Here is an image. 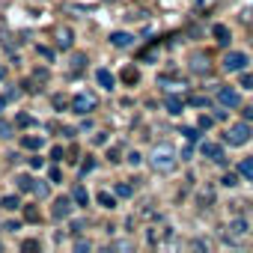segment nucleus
I'll return each instance as SVG.
<instances>
[{
    "mask_svg": "<svg viewBox=\"0 0 253 253\" xmlns=\"http://www.w3.org/2000/svg\"><path fill=\"white\" fill-rule=\"evenodd\" d=\"M84 66H86V57H84V54H75V57H72V72H81Z\"/></svg>",
    "mask_w": 253,
    "mask_h": 253,
    "instance_id": "obj_23",
    "label": "nucleus"
},
{
    "mask_svg": "<svg viewBox=\"0 0 253 253\" xmlns=\"http://www.w3.org/2000/svg\"><path fill=\"white\" fill-rule=\"evenodd\" d=\"M250 137H253V131H250V122H247V119H241V122L229 125V131L223 134V140H226L229 146H244Z\"/></svg>",
    "mask_w": 253,
    "mask_h": 253,
    "instance_id": "obj_2",
    "label": "nucleus"
},
{
    "mask_svg": "<svg viewBox=\"0 0 253 253\" xmlns=\"http://www.w3.org/2000/svg\"><path fill=\"white\" fill-rule=\"evenodd\" d=\"M33 194H36L39 200H48V194H51V191H48V182H42V179L33 182Z\"/></svg>",
    "mask_w": 253,
    "mask_h": 253,
    "instance_id": "obj_19",
    "label": "nucleus"
},
{
    "mask_svg": "<svg viewBox=\"0 0 253 253\" xmlns=\"http://www.w3.org/2000/svg\"><path fill=\"white\" fill-rule=\"evenodd\" d=\"M131 194H134V188H131L128 182H119V185H116V197H131Z\"/></svg>",
    "mask_w": 253,
    "mask_h": 253,
    "instance_id": "obj_22",
    "label": "nucleus"
},
{
    "mask_svg": "<svg viewBox=\"0 0 253 253\" xmlns=\"http://www.w3.org/2000/svg\"><path fill=\"white\" fill-rule=\"evenodd\" d=\"M110 45L113 48H131L134 45V36L125 33V30H116V33H110Z\"/></svg>",
    "mask_w": 253,
    "mask_h": 253,
    "instance_id": "obj_9",
    "label": "nucleus"
},
{
    "mask_svg": "<svg viewBox=\"0 0 253 253\" xmlns=\"http://www.w3.org/2000/svg\"><path fill=\"white\" fill-rule=\"evenodd\" d=\"M200 152L209 158V161H214V164H223L226 158H223V149L217 146V143H200Z\"/></svg>",
    "mask_w": 253,
    "mask_h": 253,
    "instance_id": "obj_7",
    "label": "nucleus"
},
{
    "mask_svg": "<svg viewBox=\"0 0 253 253\" xmlns=\"http://www.w3.org/2000/svg\"><path fill=\"white\" fill-rule=\"evenodd\" d=\"M21 146H24V149H36V152H39V149L45 146V137H42V134H39V137H36V134H27V137H21Z\"/></svg>",
    "mask_w": 253,
    "mask_h": 253,
    "instance_id": "obj_15",
    "label": "nucleus"
},
{
    "mask_svg": "<svg viewBox=\"0 0 253 253\" xmlns=\"http://www.w3.org/2000/svg\"><path fill=\"white\" fill-rule=\"evenodd\" d=\"M191 104H194V107H206V104H209V101H206V98H203V95H191Z\"/></svg>",
    "mask_w": 253,
    "mask_h": 253,
    "instance_id": "obj_35",
    "label": "nucleus"
},
{
    "mask_svg": "<svg viewBox=\"0 0 253 253\" xmlns=\"http://www.w3.org/2000/svg\"><path fill=\"white\" fill-rule=\"evenodd\" d=\"M95 107H98V98L92 92H78L72 98V113H78V116H89Z\"/></svg>",
    "mask_w": 253,
    "mask_h": 253,
    "instance_id": "obj_4",
    "label": "nucleus"
},
{
    "mask_svg": "<svg viewBox=\"0 0 253 253\" xmlns=\"http://www.w3.org/2000/svg\"><path fill=\"white\" fill-rule=\"evenodd\" d=\"M0 209L15 211V209H21V200H18V197H3V200H0Z\"/></svg>",
    "mask_w": 253,
    "mask_h": 253,
    "instance_id": "obj_17",
    "label": "nucleus"
},
{
    "mask_svg": "<svg viewBox=\"0 0 253 253\" xmlns=\"http://www.w3.org/2000/svg\"><path fill=\"white\" fill-rule=\"evenodd\" d=\"M214 39H217V45H229V30L223 24H217L214 27Z\"/></svg>",
    "mask_w": 253,
    "mask_h": 253,
    "instance_id": "obj_18",
    "label": "nucleus"
},
{
    "mask_svg": "<svg viewBox=\"0 0 253 253\" xmlns=\"http://www.w3.org/2000/svg\"><path fill=\"white\" fill-rule=\"evenodd\" d=\"M191 72H197V75H209V72H211L209 57H206V54H194V57H191Z\"/></svg>",
    "mask_w": 253,
    "mask_h": 253,
    "instance_id": "obj_10",
    "label": "nucleus"
},
{
    "mask_svg": "<svg viewBox=\"0 0 253 253\" xmlns=\"http://www.w3.org/2000/svg\"><path fill=\"white\" fill-rule=\"evenodd\" d=\"M3 229H6V232H15V229H21V223H18V220H9V223H3Z\"/></svg>",
    "mask_w": 253,
    "mask_h": 253,
    "instance_id": "obj_38",
    "label": "nucleus"
},
{
    "mask_svg": "<svg viewBox=\"0 0 253 253\" xmlns=\"http://www.w3.org/2000/svg\"><path fill=\"white\" fill-rule=\"evenodd\" d=\"M24 217H27L30 223H36V220H39V209H33V206H27V209H24Z\"/></svg>",
    "mask_w": 253,
    "mask_h": 253,
    "instance_id": "obj_26",
    "label": "nucleus"
},
{
    "mask_svg": "<svg viewBox=\"0 0 253 253\" xmlns=\"http://www.w3.org/2000/svg\"><path fill=\"white\" fill-rule=\"evenodd\" d=\"M51 182H60V167H51Z\"/></svg>",
    "mask_w": 253,
    "mask_h": 253,
    "instance_id": "obj_46",
    "label": "nucleus"
},
{
    "mask_svg": "<svg viewBox=\"0 0 253 253\" xmlns=\"http://www.w3.org/2000/svg\"><path fill=\"white\" fill-rule=\"evenodd\" d=\"M72 200H75L78 206H89V194H86V188H84V185H78V188L72 191Z\"/></svg>",
    "mask_w": 253,
    "mask_h": 253,
    "instance_id": "obj_16",
    "label": "nucleus"
},
{
    "mask_svg": "<svg viewBox=\"0 0 253 253\" xmlns=\"http://www.w3.org/2000/svg\"><path fill=\"white\" fill-rule=\"evenodd\" d=\"M3 107H6V98H3V95H0V110H3Z\"/></svg>",
    "mask_w": 253,
    "mask_h": 253,
    "instance_id": "obj_48",
    "label": "nucleus"
},
{
    "mask_svg": "<svg viewBox=\"0 0 253 253\" xmlns=\"http://www.w3.org/2000/svg\"><path fill=\"white\" fill-rule=\"evenodd\" d=\"M164 107H167L170 116H179V113L185 110V101H182L179 95H167V98H164Z\"/></svg>",
    "mask_w": 253,
    "mask_h": 253,
    "instance_id": "obj_11",
    "label": "nucleus"
},
{
    "mask_svg": "<svg viewBox=\"0 0 253 253\" xmlns=\"http://www.w3.org/2000/svg\"><path fill=\"white\" fill-rule=\"evenodd\" d=\"M182 134H185V140H191V143L200 140V131H197V128H182Z\"/></svg>",
    "mask_w": 253,
    "mask_h": 253,
    "instance_id": "obj_25",
    "label": "nucleus"
},
{
    "mask_svg": "<svg viewBox=\"0 0 253 253\" xmlns=\"http://www.w3.org/2000/svg\"><path fill=\"white\" fill-rule=\"evenodd\" d=\"M95 81H98V86H104V89H113V86H116V78H113L107 69H98V72H95Z\"/></svg>",
    "mask_w": 253,
    "mask_h": 253,
    "instance_id": "obj_14",
    "label": "nucleus"
},
{
    "mask_svg": "<svg viewBox=\"0 0 253 253\" xmlns=\"http://www.w3.org/2000/svg\"><path fill=\"white\" fill-rule=\"evenodd\" d=\"M72 42H75V39H72V30H69V27H60V30H57V48L69 51V48H72Z\"/></svg>",
    "mask_w": 253,
    "mask_h": 253,
    "instance_id": "obj_13",
    "label": "nucleus"
},
{
    "mask_svg": "<svg viewBox=\"0 0 253 253\" xmlns=\"http://www.w3.org/2000/svg\"><path fill=\"white\" fill-rule=\"evenodd\" d=\"M3 78H6V69H3V66H0V81H3Z\"/></svg>",
    "mask_w": 253,
    "mask_h": 253,
    "instance_id": "obj_49",
    "label": "nucleus"
},
{
    "mask_svg": "<svg viewBox=\"0 0 253 253\" xmlns=\"http://www.w3.org/2000/svg\"><path fill=\"white\" fill-rule=\"evenodd\" d=\"M39 57L51 63V60H54V51H51V48H45V45H39Z\"/></svg>",
    "mask_w": 253,
    "mask_h": 253,
    "instance_id": "obj_29",
    "label": "nucleus"
},
{
    "mask_svg": "<svg viewBox=\"0 0 253 253\" xmlns=\"http://www.w3.org/2000/svg\"><path fill=\"white\" fill-rule=\"evenodd\" d=\"M113 247H116V250H131V244H128V241H116Z\"/></svg>",
    "mask_w": 253,
    "mask_h": 253,
    "instance_id": "obj_44",
    "label": "nucleus"
},
{
    "mask_svg": "<svg viewBox=\"0 0 253 253\" xmlns=\"http://www.w3.org/2000/svg\"><path fill=\"white\" fill-rule=\"evenodd\" d=\"M12 131H15V128H12V125H9L6 119H0V137H3V140H6V137H12Z\"/></svg>",
    "mask_w": 253,
    "mask_h": 253,
    "instance_id": "obj_24",
    "label": "nucleus"
},
{
    "mask_svg": "<svg viewBox=\"0 0 253 253\" xmlns=\"http://www.w3.org/2000/svg\"><path fill=\"white\" fill-rule=\"evenodd\" d=\"M72 232H75V235L84 232V220H75V223H72Z\"/></svg>",
    "mask_w": 253,
    "mask_h": 253,
    "instance_id": "obj_43",
    "label": "nucleus"
},
{
    "mask_svg": "<svg viewBox=\"0 0 253 253\" xmlns=\"http://www.w3.org/2000/svg\"><path fill=\"white\" fill-rule=\"evenodd\" d=\"M30 167H33V170H42V167H45V158L33 155V158H30Z\"/></svg>",
    "mask_w": 253,
    "mask_h": 253,
    "instance_id": "obj_31",
    "label": "nucleus"
},
{
    "mask_svg": "<svg viewBox=\"0 0 253 253\" xmlns=\"http://www.w3.org/2000/svg\"><path fill=\"white\" fill-rule=\"evenodd\" d=\"M18 125H21V128H27V125H33V119L27 113H18Z\"/></svg>",
    "mask_w": 253,
    "mask_h": 253,
    "instance_id": "obj_34",
    "label": "nucleus"
},
{
    "mask_svg": "<svg viewBox=\"0 0 253 253\" xmlns=\"http://www.w3.org/2000/svg\"><path fill=\"white\" fill-rule=\"evenodd\" d=\"M92 167H95V161H92V158H86V161L81 164V173L86 176V173H92Z\"/></svg>",
    "mask_w": 253,
    "mask_h": 253,
    "instance_id": "obj_32",
    "label": "nucleus"
},
{
    "mask_svg": "<svg viewBox=\"0 0 253 253\" xmlns=\"http://www.w3.org/2000/svg\"><path fill=\"white\" fill-rule=\"evenodd\" d=\"M140 161H143V158H140V152H128V164H131V167H137Z\"/></svg>",
    "mask_w": 253,
    "mask_h": 253,
    "instance_id": "obj_36",
    "label": "nucleus"
},
{
    "mask_svg": "<svg viewBox=\"0 0 253 253\" xmlns=\"http://www.w3.org/2000/svg\"><path fill=\"white\" fill-rule=\"evenodd\" d=\"M211 122H214L211 116H200V128H211Z\"/></svg>",
    "mask_w": 253,
    "mask_h": 253,
    "instance_id": "obj_39",
    "label": "nucleus"
},
{
    "mask_svg": "<svg viewBox=\"0 0 253 253\" xmlns=\"http://www.w3.org/2000/svg\"><path fill=\"white\" fill-rule=\"evenodd\" d=\"M92 143H98V146H101V143H107V134H104V131H98V134L92 137Z\"/></svg>",
    "mask_w": 253,
    "mask_h": 253,
    "instance_id": "obj_40",
    "label": "nucleus"
},
{
    "mask_svg": "<svg viewBox=\"0 0 253 253\" xmlns=\"http://www.w3.org/2000/svg\"><path fill=\"white\" fill-rule=\"evenodd\" d=\"M217 104H220V107H229V110H232V107H241V95H238L232 86H220V89H217Z\"/></svg>",
    "mask_w": 253,
    "mask_h": 253,
    "instance_id": "obj_6",
    "label": "nucleus"
},
{
    "mask_svg": "<svg viewBox=\"0 0 253 253\" xmlns=\"http://www.w3.org/2000/svg\"><path fill=\"white\" fill-rule=\"evenodd\" d=\"M191 155H194V143H191V140H188V146H185V149H182V158H185V161H188V158H191Z\"/></svg>",
    "mask_w": 253,
    "mask_h": 253,
    "instance_id": "obj_37",
    "label": "nucleus"
},
{
    "mask_svg": "<svg viewBox=\"0 0 253 253\" xmlns=\"http://www.w3.org/2000/svg\"><path fill=\"white\" fill-rule=\"evenodd\" d=\"M244 119H247V122H253V104H250V107H244Z\"/></svg>",
    "mask_w": 253,
    "mask_h": 253,
    "instance_id": "obj_47",
    "label": "nucleus"
},
{
    "mask_svg": "<svg viewBox=\"0 0 253 253\" xmlns=\"http://www.w3.org/2000/svg\"><path fill=\"white\" fill-rule=\"evenodd\" d=\"M89 247H92L89 241H78V244H75V250H78V253H84V250H89Z\"/></svg>",
    "mask_w": 253,
    "mask_h": 253,
    "instance_id": "obj_42",
    "label": "nucleus"
},
{
    "mask_svg": "<svg viewBox=\"0 0 253 253\" xmlns=\"http://www.w3.org/2000/svg\"><path fill=\"white\" fill-rule=\"evenodd\" d=\"M122 81H128V84H134V81H137V72H134V69H125V72H122Z\"/></svg>",
    "mask_w": 253,
    "mask_h": 253,
    "instance_id": "obj_30",
    "label": "nucleus"
},
{
    "mask_svg": "<svg viewBox=\"0 0 253 253\" xmlns=\"http://www.w3.org/2000/svg\"><path fill=\"white\" fill-rule=\"evenodd\" d=\"M21 250H39V241H36V238H27V241L21 244Z\"/></svg>",
    "mask_w": 253,
    "mask_h": 253,
    "instance_id": "obj_33",
    "label": "nucleus"
},
{
    "mask_svg": "<svg viewBox=\"0 0 253 253\" xmlns=\"http://www.w3.org/2000/svg\"><path fill=\"white\" fill-rule=\"evenodd\" d=\"M247 54L244 51H229V54H223V60H220V69L223 72H229V75H241L244 69H247Z\"/></svg>",
    "mask_w": 253,
    "mask_h": 253,
    "instance_id": "obj_3",
    "label": "nucleus"
},
{
    "mask_svg": "<svg viewBox=\"0 0 253 253\" xmlns=\"http://www.w3.org/2000/svg\"><path fill=\"white\" fill-rule=\"evenodd\" d=\"M241 89H253V72H244L241 75Z\"/></svg>",
    "mask_w": 253,
    "mask_h": 253,
    "instance_id": "obj_27",
    "label": "nucleus"
},
{
    "mask_svg": "<svg viewBox=\"0 0 253 253\" xmlns=\"http://www.w3.org/2000/svg\"><path fill=\"white\" fill-rule=\"evenodd\" d=\"M149 164H152V170H158V173H170V170L176 167V149H173L170 143H158V146L149 152Z\"/></svg>",
    "mask_w": 253,
    "mask_h": 253,
    "instance_id": "obj_1",
    "label": "nucleus"
},
{
    "mask_svg": "<svg viewBox=\"0 0 253 253\" xmlns=\"http://www.w3.org/2000/svg\"><path fill=\"white\" fill-rule=\"evenodd\" d=\"M72 203H75L72 197H60V200L54 203V209H51V214H54L57 220H63V217H69V214H72Z\"/></svg>",
    "mask_w": 253,
    "mask_h": 253,
    "instance_id": "obj_8",
    "label": "nucleus"
},
{
    "mask_svg": "<svg viewBox=\"0 0 253 253\" xmlns=\"http://www.w3.org/2000/svg\"><path fill=\"white\" fill-rule=\"evenodd\" d=\"M238 179H241V176H238V173H235V176H232V173H229V176H223V179H220V182H223V185H226V188H235V185H238Z\"/></svg>",
    "mask_w": 253,
    "mask_h": 253,
    "instance_id": "obj_28",
    "label": "nucleus"
},
{
    "mask_svg": "<svg viewBox=\"0 0 253 253\" xmlns=\"http://www.w3.org/2000/svg\"><path fill=\"white\" fill-rule=\"evenodd\" d=\"M244 235H247V220H244V217H235V220L226 226V241H229V244H241Z\"/></svg>",
    "mask_w": 253,
    "mask_h": 253,
    "instance_id": "obj_5",
    "label": "nucleus"
},
{
    "mask_svg": "<svg viewBox=\"0 0 253 253\" xmlns=\"http://www.w3.org/2000/svg\"><path fill=\"white\" fill-rule=\"evenodd\" d=\"M15 182H18V191H33V182H36V179H30V176H18Z\"/></svg>",
    "mask_w": 253,
    "mask_h": 253,
    "instance_id": "obj_21",
    "label": "nucleus"
},
{
    "mask_svg": "<svg viewBox=\"0 0 253 253\" xmlns=\"http://www.w3.org/2000/svg\"><path fill=\"white\" fill-rule=\"evenodd\" d=\"M244 182H253V158H241L238 161V170H235Z\"/></svg>",
    "mask_w": 253,
    "mask_h": 253,
    "instance_id": "obj_12",
    "label": "nucleus"
},
{
    "mask_svg": "<svg viewBox=\"0 0 253 253\" xmlns=\"http://www.w3.org/2000/svg\"><path fill=\"white\" fill-rule=\"evenodd\" d=\"M51 158H54V161H63V149H60V146H54V149H51Z\"/></svg>",
    "mask_w": 253,
    "mask_h": 253,
    "instance_id": "obj_41",
    "label": "nucleus"
},
{
    "mask_svg": "<svg viewBox=\"0 0 253 253\" xmlns=\"http://www.w3.org/2000/svg\"><path fill=\"white\" fill-rule=\"evenodd\" d=\"M107 158H110V161L116 164V161H119V149H110V152H107Z\"/></svg>",
    "mask_w": 253,
    "mask_h": 253,
    "instance_id": "obj_45",
    "label": "nucleus"
},
{
    "mask_svg": "<svg viewBox=\"0 0 253 253\" xmlns=\"http://www.w3.org/2000/svg\"><path fill=\"white\" fill-rule=\"evenodd\" d=\"M98 203H101L104 209H116V197H113V194H107V191H101V194H98Z\"/></svg>",
    "mask_w": 253,
    "mask_h": 253,
    "instance_id": "obj_20",
    "label": "nucleus"
}]
</instances>
